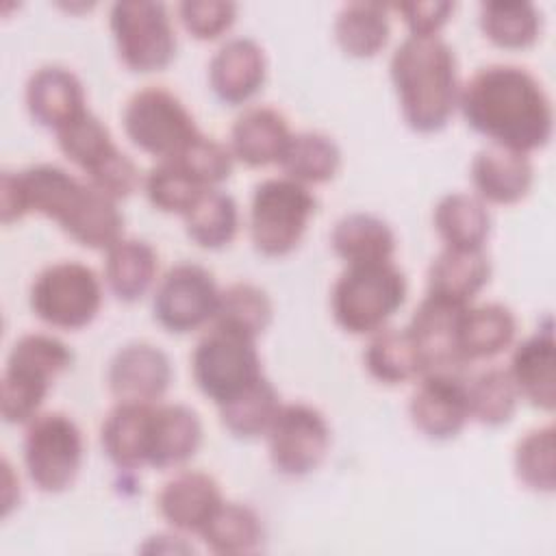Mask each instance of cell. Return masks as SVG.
<instances>
[{
  "label": "cell",
  "instance_id": "1",
  "mask_svg": "<svg viewBox=\"0 0 556 556\" xmlns=\"http://www.w3.org/2000/svg\"><path fill=\"white\" fill-rule=\"evenodd\" d=\"M0 213L2 224L41 213L76 243L91 250H109L122 239L124 230L117 200L52 163L2 172Z\"/></svg>",
  "mask_w": 556,
  "mask_h": 556
},
{
  "label": "cell",
  "instance_id": "2",
  "mask_svg": "<svg viewBox=\"0 0 556 556\" xmlns=\"http://www.w3.org/2000/svg\"><path fill=\"white\" fill-rule=\"evenodd\" d=\"M465 122L493 146L532 152L552 139V100L539 78L519 65L480 67L458 93Z\"/></svg>",
  "mask_w": 556,
  "mask_h": 556
},
{
  "label": "cell",
  "instance_id": "3",
  "mask_svg": "<svg viewBox=\"0 0 556 556\" xmlns=\"http://www.w3.org/2000/svg\"><path fill=\"white\" fill-rule=\"evenodd\" d=\"M400 111L415 132H439L458 106V65L445 39L408 35L389 63Z\"/></svg>",
  "mask_w": 556,
  "mask_h": 556
},
{
  "label": "cell",
  "instance_id": "4",
  "mask_svg": "<svg viewBox=\"0 0 556 556\" xmlns=\"http://www.w3.org/2000/svg\"><path fill=\"white\" fill-rule=\"evenodd\" d=\"M74 352L52 334L30 332L20 337L4 365L0 413L7 424H28L39 415L52 380L70 369Z\"/></svg>",
  "mask_w": 556,
  "mask_h": 556
},
{
  "label": "cell",
  "instance_id": "5",
  "mask_svg": "<svg viewBox=\"0 0 556 556\" xmlns=\"http://www.w3.org/2000/svg\"><path fill=\"white\" fill-rule=\"evenodd\" d=\"M406 291V276L393 261L345 265L332 287L330 311L345 332L374 334L402 308Z\"/></svg>",
  "mask_w": 556,
  "mask_h": 556
},
{
  "label": "cell",
  "instance_id": "6",
  "mask_svg": "<svg viewBox=\"0 0 556 556\" xmlns=\"http://www.w3.org/2000/svg\"><path fill=\"white\" fill-rule=\"evenodd\" d=\"M56 143L65 159L113 200L128 198L141 182L135 161L115 146L109 128L89 109L56 130Z\"/></svg>",
  "mask_w": 556,
  "mask_h": 556
},
{
  "label": "cell",
  "instance_id": "7",
  "mask_svg": "<svg viewBox=\"0 0 556 556\" xmlns=\"http://www.w3.org/2000/svg\"><path fill=\"white\" fill-rule=\"evenodd\" d=\"M317 208L311 189L287 176L254 187L250 202V237L256 252L285 256L298 248Z\"/></svg>",
  "mask_w": 556,
  "mask_h": 556
},
{
  "label": "cell",
  "instance_id": "8",
  "mask_svg": "<svg viewBox=\"0 0 556 556\" xmlns=\"http://www.w3.org/2000/svg\"><path fill=\"white\" fill-rule=\"evenodd\" d=\"M191 374L195 387L215 406L226 404L263 376L256 339L213 324L193 348Z\"/></svg>",
  "mask_w": 556,
  "mask_h": 556
},
{
  "label": "cell",
  "instance_id": "9",
  "mask_svg": "<svg viewBox=\"0 0 556 556\" xmlns=\"http://www.w3.org/2000/svg\"><path fill=\"white\" fill-rule=\"evenodd\" d=\"M28 302L43 324L80 330L100 313L102 285L91 267L78 261H61L35 276Z\"/></svg>",
  "mask_w": 556,
  "mask_h": 556
},
{
  "label": "cell",
  "instance_id": "10",
  "mask_svg": "<svg viewBox=\"0 0 556 556\" xmlns=\"http://www.w3.org/2000/svg\"><path fill=\"white\" fill-rule=\"evenodd\" d=\"M111 33L122 63L139 74L161 72L176 56V30L163 2L122 0L111 7Z\"/></svg>",
  "mask_w": 556,
  "mask_h": 556
},
{
  "label": "cell",
  "instance_id": "11",
  "mask_svg": "<svg viewBox=\"0 0 556 556\" xmlns=\"http://www.w3.org/2000/svg\"><path fill=\"white\" fill-rule=\"evenodd\" d=\"M122 124L130 143L159 161L176 156L200 135L180 98L163 87H146L132 93L124 106Z\"/></svg>",
  "mask_w": 556,
  "mask_h": 556
},
{
  "label": "cell",
  "instance_id": "12",
  "mask_svg": "<svg viewBox=\"0 0 556 556\" xmlns=\"http://www.w3.org/2000/svg\"><path fill=\"white\" fill-rule=\"evenodd\" d=\"M83 432L65 413H41L26 424L24 467L43 493L72 486L83 463Z\"/></svg>",
  "mask_w": 556,
  "mask_h": 556
},
{
  "label": "cell",
  "instance_id": "13",
  "mask_svg": "<svg viewBox=\"0 0 556 556\" xmlns=\"http://www.w3.org/2000/svg\"><path fill=\"white\" fill-rule=\"evenodd\" d=\"M267 450L278 473L289 478L308 476L330 450V426L311 404H280L267 430Z\"/></svg>",
  "mask_w": 556,
  "mask_h": 556
},
{
  "label": "cell",
  "instance_id": "14",
  "mask_svg": "<svg viewBox=\"0 0 556 556\" xmlns=\"http://www.w3.org/2000/svg\"><path fill=\"white\" fill-rule=\"evenodd\" d=\"M219 289L213 274L195 263H178L159 280L152 298L154 319L176 334L213 321Z\"/></svg>",
  "mask_w": 556,
  "mask_h": 556
},
{
  "label": "cell",
  "instance_id": "15",
  "mask_svg": "<svg viewBox=\"0 0 556 556\" xmlns=\"http://www.w3.org/2000/svg\"><path fill=\"white\" fill-rule=\"evenodd\" d=\"M408 400L413 426L432 441H447L460 434L469 421L467 378L458 369L426 371Z\"/></svg>",
  "mask_w": 556,
  "mask_h": 556
},
{
  "label": "cell",
  "instance_id": "16",
  "mask_svg": "<svg viewBox=\"0 0 556 556\" xmlns=\"http://www.w3.org/2000/svg\"><path fill=\"white\" fill-rule=\"evenodd\" d=\"M106 382L117 402L152 404L169 389V356L152 343H128L113 354L106 369Z\"/></svg>",
  "mask_w": 556,
  "mask_h": 556
},
{
  "label": "cell",
  "instance_id": "17",
  "mask_svg": "<svg viewBox=\"0 0 556 556\" xmlns=\"http://www.w3.org/2000/svg\"><path fill=\"white\" fill-rule=\"evenodd\" d=\"M467 306H458L434 295H426L415 308L408 334L419 352L424 374L439 369L463 371L465 363L458 354V326Z\"/></svg>",
  "mask_w": 556,
  "mask_h": 556
},
{
  "label": "cell",
  "instance_id": "18",
  "mask_svg": "<svg viewBox=\"0 0 556 556\" xmlns=\"http://www.w3.org/2000/svg\"><path fill=\"white\" fill-rule=\"evenodd\" d=\"M267 76L263 48L250 37L228 39L208 63V83L213 93L230 106L245 104L254 98Z\"/></svg>",
  "mask_w": 556,
  "mask_h": 556
},
{
  "label": "cell",
  "instance_id": "19",
  "mask_svg": "<svg viewBox=\"0 0 556 556\" xmlns=\"http://www.w3.org/2000/svg\"><path fill=\"white\" fill-rule=\"evenodd\" d=\"M469 176L482 202L515 204L530 193L534 167L528 154L491 143L476 152Z\"/></svg>",
  "mask_w": 556,
  "mask_h": 556
},
{
  "label": "cell",
  "instance_id": "20",
  "mask_svg": "<svg viewBox=\"0 0 556 556\" xmlns=\"http://www.w3.org/2000/svg\"><path fill=\"white\" fill-rule=\"evenodd\" d=\"M224 502L217 480L204 471H180L159 491L156 506L161 517L180 532H195L206 526Z\"/></svg>",
  "mask_w": 556,
  "mask_h": 556
},
{
  "label": "cell",
  "instance_id": "21",
  "mask_svg": "<svg viewBox=\"0 0 556 556\" xmlns=\"http://www.w3.org/2000/svg\"><path fill=\"white\" fill-rule=\"evenodd\" d=\"M26 109L39 126L56 132L87 109L83 83L63 65H43L26 83Z\"/></svg>",
  "mask_w": 556,
  "mask_h": 556
},
{
  "label": "cell",
  "instance_id": "22",
  "mask_svg": "<svg viewBox=\"0 0 556 556\" xmlns=\"http://www.w3.org/2000/svg\"><path fill=\"white\" fill-rule=\"evenodd\" d=\"M202 445V421L185 404L152 406L148 467H180L195 456Z\"/></svg>",
  "mask_w": 556,
  "mask_h": 556
},
{
  "label": "cell",
  "instance_id": "23",
  "mask_svg": "<svg viewBox=\"0 0 556 556\" xmlns=\"http://www.w3.org/2000/svg\"><path fill=\"white\" fill-rule=\"evenodd\" d=\"M556 358H554V334L552 328H543L532 337L523 339L513 356L508 376L528 404L552 413L556 406Z\"/></svg>",
  "mask_w": 556,
  "mask_h": 556
},
{
  "label": "cell",
  "instance_id": "24",
  "mask_svg": "<svg viewBox=\"0 0 556 556\" xmlns=\"http://www.w3.org/2000/svg\"><path fill=\"white\" fill-rule=\"evenodd\" d=\"M287 117L271 106L245 109L230 128V152L248 167L278 163L291 139Z\"/></svg>",
  "mask_w": 556,
  "mask_h": 556
},
{
  "label": "cell",
  "instance_id": "25",
  "mask_svg": "<svg viewBox=\"0 0 556 556\" xmlns=\"http://www.w3.org/2000/svg\"><path fill=\"white\" fill-rule=\"evenodd\" d=\"M491 278V263L484 250L445 248L428 267V295L469 306Z\"/></svg>",
  "mask_w": 556,
  "mask_h": 556
},
{
  "label": "cell",
  "instance_id": "26",
  "mask_svg": "<svg viewBox=\"0 0 556 556\" xmlns=\"http://www.w3.org/2000/svg\"><path fill=\"white\" fill-rule=\"evenodd\" d=\"M152 404L117 402L102 421L100 443L106 458L119 469L148 465Z\"/></svg>",
  "mask_w": 556,
  "mask_h": 556
},
{
  "label": "cell",
  "instance_id": "27",
  "mask_svg": "<svg viewBox=\"0 0 556 556\" xmlns=\"http://www.w3.org/2000/svg\"><path fill=\"white\" fill-rule=\"evenodd\" d=\"M517 319L500 302L467 306L458 326V354L465 365L502 354L515 339Z\"/></svg>",
  "mask_w": 556,
  "mask_h": 556
},
{
  "label": "cell",
  "instance_id": "28",
  "mask_svg": "<svg viewBox=\"0 0 556 556\" xmlns=\"http://www.w3.org/2000/svg\"><path fill=\"white\" fill-rule=\"evenodd\" d=\"M330 248L341 261H345V265L391 261L395 252V235L378 215L350 213L334 224L330 232Z\"/></svg>",
  "mask_w": 556,
  "mask_h": 556
},
{
  "label": "cell",
  "instance_id": "29",
  "mask_svg": "<svg viewBox=\"0 0 556 556\" xmlns=\"http://www.w3.org/2000/svg\"><path fill=\"white\" fill-rule=\"evenodd\" d=\"M159 256L143 239H119L106 250L104 280L122 302H137L156 278Z\"/></svg>",
  "mask_w": 556,
  "mask_h": 556
},
{
  "label": "cell",
  "instance_id": "30",
  "mask_svg": "<svg viewBox=\"0 0 556 556\" xmlns=\"http://www.w3.org/2000/svg\"><path fill=\"white\" fill-rule=\"evenodd\" d=\"M434 230L445 248L482 250L491 232V213L486 204L471 193H447L434 206Z\"/></svg>",
  "mask_w": 556,
  "mask_h": 556
},
{
  "label": "cell",
  "instance_id": "31",
  "mask_svg": "<svg viewBox=\"0 0 556 556\" xmlns=\"http://www.w3.org/2000/svg\"><path fill=\"white\" fill-rule=\"evenodd\" d=\"M200 536L213 554H254L263 543V523L248 504L224 500L200 530Z\"/></svg>",
  "mask_w": 556,
  "mask_h": 556
},
{
  "label": "cell",
  "instance_id": "32",
  "mask_svg": "<svg viewBox=\"0 0 556 556\" xmlns=\"http://www.w3.org/2000/svg\"><path fill=\"white\" fill-rule=\"evenodd\" d=\"M389 7L378 2L343 4L334 20V39L339 48L354 59L376 56L389 41Z\"/></svg>",
  "mask_w": 556,
  "mask_h": 556
},
{
  "label": "cell",
  "instance_id": "33",
  "mask_svg": "<svg viewBox=\"0 0 556 556\" xmlns=\"http://www.w3.org/2000/svg\"><path fill=\"white\" fill-rule=\"evenodd\" d=\"M285 176L302 185H321L337 176L341 167V150L332 137L304 130L291 135L278 161Z\"/></svg>",
  "mask_w": 556,
  "mask_h": 556
},
{
  "label": "cell",
  "instance_id": "34",
  "mask_svg": "<svg viewBox=\"0 0 556 556\" xmlns=\"http://www.w3.org/2000/svg\"><path fill=\"white\" fill-rule=\"evenodd\" d=\"M363 363L369 376L382 384H402L424 374L419 352L406 328L376 330L365 348Z\"/></svg>",
  "mask_w": 556,
  "mask_h": 556
},
{
  "label": "cell",
  "instance_id": "35",
  "mask_svg": "<svg viewBox=\"0 0 556 556\" xmlns=\"http://www.w3.org/2000/svg\"><path fill=\"white\" fill-rule=\"evenodd\" d=\"M182 219L193 243L204 250H222L237 237L239 206L230 193L222 189H206Z\"/></svg>",
  "mask_w": 556,
  "mask_h": 556
},
{
  "label": "cell",
  "instance_id": "36",
  "mask_svg": "<svg viewBox=\"0 0 556 556\" xmlns=\"http://www.w3.org/2000/svg\"><path fill=\"white\" fill-rule=\"evenodd\" d=\"M478 20L484 37L504 50H526L541 37V13L532 2H482Z\"/></svg>",
  "mask_w": 556,
  "mask_h": 556
},
{
  "label": "cell",
  "instance_id": "37",
  "mask_svg": "<svg viewBox=\"0 0 556 556\" xmlns=\"http://www.w3.org/2000/svg\"><path fill=\"white\" fill-rule=\"evenodd\" d=\"M278 408V391L265 376H261L226 404L217 406L222 426L237 439H256L267 434Z\"/></svg>",
  "mask_w": 556,
  "mask_h": 556
},
{
  "label": "cell",
  "instance_id": "38",
  "mask_svg": "<svg viewBox=\"0 0 556 556\" xmlns=\"http://www.w3.org/2000/svg\"><path fill=\"white\" fill-rule=\"evenodd\" d=\"M274 306L265 289L252 282H232L219 291L213 321L258 339L271 324Z\"/></svg>",
  "mask_w": 556,
  "mask_h": 556
},
{
  "label": "cell",
  "instance_id": "39",
  "mask_svg": "<svg viewBox=\"0 0 556 556\" xmlns=\"http://www.w3.org/2000/svg\"><path fill=\"white\" fill-rule=\"evenodd\" d=\"M467 406L469 419L482 426H502L510 421L517 410L519 393L508 376V369L489 367L467 378Z\"/></svg>",
  "mask_w": 556,
  "mask_h": 556
},
{
  "label": "cell",
  "instance_id": "40",
  "mask_svg": "<svg viewBox=\"0 0 556 556\" xmlns=\"http://www.w3.org/2000/svg\"><path fill=\"white\" fill-rule=\"evenodd\" d=\"M515 473L521 484L534 493H552L556 489V430L541 426L526 432L515 447Z\"/></svg>",
  "mask_w": 556,
  "mask_h": 556
},
{
  "label": "cell",
  "instance_id": "41",
  "mask_svg": "<svg viewBox=\"0 0 556 556\" xmlns=\"http://www.w3.org/2000/svg\"><path fill=\"white\" fill-rule=\"evenodd\" d=\"M143 189L150 204L163 213L185 215L195 200L206 191L180 163L163 159L143 178Z\"/></svg>",
  "mask_w": 556,
  "mask_h": 556
},
{
  "label": "cell",
  "instance_id": "42",
  "mask_svg": "<svg viewBox=\"0 0 556 556\" xmlns=\"http://www.w3.org/2000/svg\"><path fill=\"white\" fill-rule=\"evenodd\" d=\"M172 159L180 163L204 189H219V185L232 174L235 163L228 146L202 132Z\"/></svg>",
  "mask_w": 556,
  "mask_h": 556
},
{
  "label": "cell",
  "instance_id": "43",
  "mask_svg": "<svg viewBox=\"0 0 556 556\" xmlns=\"http://www.w3.org/2000/svg\"><path fill=\"white\" fill-rule=\"evenodd\" d=\"M178 17L191 37L211 41L235 24L237 4L230 0H185L178 4Z\"/></svg>",
  "mask_w": 556,
  "mask_h": 556
},
{
  "label": "cell",
  "instance_id": "44",
  "mask_svg": "<svg viewBox=\"0 0 556 556\" xmlns=\"http://www.w3.org/2000/svg\"><path fill=\"white\" fill-rule=\"evenodd\" d=\"M410 35L415 37H434L452 17L454 2L434 0V2H402L393 7Z\"/></svg>",
  "mask_w": 556,
  "mask_h": 556
}]
</instances>
